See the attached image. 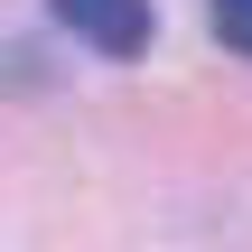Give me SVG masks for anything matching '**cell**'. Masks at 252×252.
I'll use <instances>...</instances> for the list:
<instances>
[{
    "label": "cell",
    "instance_id": "cell-2",
    "mask_svg": "<svg viewBox=\"0 0 252 252\" xmlns=\"http://www.w3.org/2000/svg\"><path fill=\"white\" fill-rule=\"evenodd\" d=\"M206 19H215V37L234 56H252V0H206Z\"/></svg>",
    "mask_w": 252,
    "mask_h": 252
},
{
    "label": "cell",
    "instance_id": "cell-1",
    "mask_svg": "<svg viewBox=\"0 0 252 252\" xmlns=\"http://www.w3.org/2000/svg\"><path fill=\"white\" fill-rule=\"evenodd\" d=\"M47 9H56L94 56H140V47H150V28H159V19H150V0H47Z\"/></svg>",
    "mask_w": 252,
    "mask_h": 252
}]
</instances>
